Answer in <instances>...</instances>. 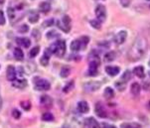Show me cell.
Returning a JSON list of instances; mask_svg holds the SVG:
<instances>
[{
	"label": "cell",
	"instance_id": "obj_1",
	"mask_svg": "<svg viewBox=\"0 0 150 128\" xmlns=\"http://www.w3.org/2000/svg\"><path fill=\"white\" fill-rule=\"evenodd\" d=\"M147 43L143 37H138L128 51V59L130 61H138L143 57L146 51Z\"/></svg>",
	"mask_w": 150,
	"mask_h": 128
},
{
	"label": "cell",
	"instance_id": "obj_2",
	"mask_svg": "<svg viewBox=\"0 0 150 128\" xmlns=\"http://www.w3.org/2000/svg\"><path fill=\"white\" fill-rule=\"evenodd\" d=\"M50 50L52 54H55L58 57L62 58L66 53V42L64 40H58L57 42L51 45Z\"/></svg>",
	"mask_w": 150,
	"mask_h": 128
},
{
	"label": "cell",
	"instance_id": "obj_3",
	"mask_svg": "<svg viewBox=\"0 0 150 128\" xmlns=\"http://www.w3.org/2000/svg\"><path fill=\"white\" fill-rule=\"evenodd\" d=\"M57 26L66 33H69L71 30V18L68 15L63 16V18L57 21Z\"/></svg>",
	"mask_w": 150,
	"mask_h": 128
},
{
	"label": "cell",
	"instance_id": "obj_4",
	"mask_svg": "<svg viewBox=\"0 0 150 128\" xmlns=\"http://www.w3.org/2000/svg\"><path fill=\"white\" fill-rule=\"evenodd\" d=\"M34 86L37 91H49L51 88V84L47 80L36 78L34 80Z\"/></svg>",
	"mask_w": 150,
	"mask_h": 128
},
{
	"label": "cell",
	"instance_id": "obj_5",
	"mask_svg": "<svg viewBox=\"0 0 150 128\" xmlns=\"http://www.w3.org/2000/svg\"><path fill=\"white\" fill-rule=\"evenodd\" d=\"M100 86H101V83H98V81H91L83 84V89H85L86 91H88V93H93V91H96L98 89H100Z\"/></svg>",
	"mask_w": 150,
	"mask_h": 128
},
{
	"label": "cell",
	"instance_id": "obj_6",
	"mask_svg": "<svg viewBox=\"0 0 150 128\" xmlns=\"http://www.w3.org/2000/svg\"><path fill=\"white\" fill-rule=\"evenodd\" d=\"M96 19L100 22H103L106 19V9L103 5H98L96 8Z\"/></svg>",
	"mask_w": 150,
	"mask_h": 128
},
{
	"label": "cell",
	"instance_id": "obj_7",
	"mask_svg": "<svg viewBox=\"0 0 150 128\" xmlns=\"http://www.w3.org/2000/svg\"><path fill=\"white\" fill-rule=\"evenodd\" d=\"M100 64V61H90L88 66V75L95 76L98 75V68Z\"/></svg>",
	"mask_w": 150,
	"mask_h": 128
},
{
	"label": "cell",
	"instance_id": "obj_8",
	"mask_svg": "<svg viewBox=\"0 0 150 128\" xmlns=\"http://www.w3.org/2000/svg\"><path fill=\"white\" fill-rule=\"evenodd\" d=\"M96 113L98 117H100V118H105V117L108 116V113H106L105 106H103L100 102H98V103L96 104Z\"/></svg>",
	"mask_w": 150,
	"mask_h": 128
},
{
	"label": "cell",
	"instance_id": "obj_9",
	"mask_svg": "<svg viewBox=\"0 0 150 128\" xmlns=\"http://www.w3.org/2000/svg\"><path fill=\"white\" fill-rule=\"evenodd\" d=\"M126 38H127V32L122 30V31H119L116 34V36L114 37V41H115V43L117 45H121L125 42Z\"/></svg>",
	"mask_w": 150,
	"mask_h": 128
},
{
	"label": "cell",
	"instance_id": "obj_10",
	"mask_svg": "<svg viewBox=\"0 0 150 128\" xmlns=\"http://www.w3.org/2000/svg\"><path fill=\"white\" fill-rule=\"evenodd\" d=\"M6 76H7V80L9 81H13L16 80V71H15V68L13 66H9L7 68Z\"/></svg>",
	"mask_w": 150,
	"mask_h": 128
},
{
	"label": "cell",
	"instance_id": "obj_11",
	"mask_svg": "<svg viewBox=\"0 0 150 128\" xmlns=\"http://www.w3.org/2000/svg\"><path fill=\"white\" fill-rule=\"evenodd\" d=\"M40 102H41V104L43 106L50 107V106H52V104H53V99H52V97H50L49 95H47V94H44V95H42L41 98H40Z\"/></svg>",
	"mask_w": 150,
	"mask_h": 128
},
{
	"label": "cell",
	"instance_id": "obj_12",
	"mask_svg": "<svg viewBox=\"0 0 150 128\" xmlns=\"http://www.w3.org/2000/svg\"><path fill=\"white\" fill-rule=\"evenodd\" d=\"M85 125L88 128H98V122L93 117H88L85 119Z\"/></svg>",
	"mask_w": 150,
	"mask_h": 128
},
{
	"label": "cell",
	"instance_id": "obj_13",
	"mask_svg": "<svg viewBox=\"0 0 150 128\" xmlns=\"http://www.w3.org/2000/svg\"><path fill=\"white\" fill-rule=\"evenodd\" d=\"M119 71H120V69L118 68V66H108L105 68V71L106 74H108V76H117L119 74Z\"/></svg>",
	"mask_w": 150,
	"mask_h": 128
},
{
	"label": "cell",
	"instance_id": "obj_14",
	"mask_svg": "<svg viewBox=\"0 0 150 128\" xmlns=\"http://www.w3.org/2000/svg\"><path fill=\"white\" fill-rule=\"evenodd\" d=\"M51 55H52V52H51L50 48L49 49H46L45 52H44V56L41 58V60H40V62L43 66H47L48 63H49V60H50V57Z\"/></svg>",
	"mask_w": 150,
	"mask_h": 128
},
{
	"label": "cell",
	"instance_id": "obj_15",
	"mask_svg": "<svg viewBox=\"0 0 150 128\" xmlns=\"http://www.w3.org/2000/svg\"><path fill=\"white\" fill-rule=\"evenodd\" d=\"M78 110L81 113H88L90 110V106H88V102L86 101H80L78 103Z\"/></svg>",
	"mask_w": 150,
	"mask_h": 128
},
{
	"label": "cell",
	"instance_id": "obj_16",
	"mask_svg": "<svg viewBox=\"0 0 150 128\" xmlns=\"http://www.w3.org/2000/svg\"><path fill=\"white\" fill-rule=\"evenodd\" d=\"M133 74L139 78H144V76H145V71H144V68L142 66H135L133 70Z\"/></svg>",
	"mask_w": 150,
	"mask_h": 128
},
{
	"label": "cell",
	"instance_id": "obj_17",
	"mask_svg": "<svg viewBox=\"0 0 150 128\" xmlns=\"http://www.w3.org/2000/svg\"><path fill=\"white\" fill-rule=\"evenodd\" d=\"M12 86L14 88H24L25 86H27V81L24 80V78H20V80H15L12 81Z\"/></svg>",
	"mask_w": 150,
	"mask_h": 128
},
{
	"label": "cell",
	"instance_id": "obj_18",
	"mask_svg": "<svg viewBox=\"0 0 150 128\" xmlns=\"http://www.w3.org/2000/svg\"><path fill=\"white\" fill-rule=\"evenodd\" d=\"M16 42L19 46L24 47V48H29L30 45H31V41L29 39H27V38H18V39L16 40Z\"/></svg>",
	"mask_w": 150,
	"mask_h": 128
},
{
	"label": "cell",
	"instance_id": "obj_19",
	"mask_svg": "<svg viewBox=\"0 0 150 128\" xmlns=\"http://www.w3.org/2000/svg\"><path fill=\"white\" fill-rule=\"evenodd\" d=\"M130 91H131V93L133 94V95H138V94L140 93V91H141V86H140V84H139L138 83H132Z\"/></svg>",
	"mask_w": 150,
	"mask_h": 128
},
{
	"label": "cell",
	"instance_id": "obj_20",
	"mask_svg": "<svg viewBox=\"0 0 150 128\" xmlns=\"http://www.w3.org/2000/svg\"><path fill=\"white\" fill-rule=\"evenodd\" d=\"M82 49V45H81V42L80 40H75L71 43V50L74 51V52H78Z\"/></svg>",
	"mask_w": 150,
	"mask_h": 128
},
{
	"label": "cell",
	"instance_id": "obj_21",
	"mask_svg": "<svg viewBox=\"0 0 150 128\" xmlns=\"http://www.w3.org/2000/svg\"><path fill=\"white\" fill-rule=\"evenodd\" d=\"M28 19H29L30 23H37L38 20H39V14H38V12L36 11H31L29 13Z\"/></svg>",
	"mask_w": 150,
	"mask_h": 128
},
{
	"label": "cell",
	"instance_id": "obj_22",
	"mask_svg": "<svg viewBox=\"0 0 150 128\" xmlns=\"http://www.w3.org/2000/svg\"><path fill=\"white\" fill-rule=\"evenodd\" d=\"M39 8H40V11L43 12V13H48L51 10V5L50 3H48V2H42V3H40L39 5Z\"/></svg>",
	"mask_w": 150,
	"mask_h": 128
},
{
	"label": "cell",
	"instance_id": "obj_23",
	"mask_svg": "<svg viewBox=\"0 0 150 128\" xmlns=\"http://www.w3.org/2000/svg\"><path fill=\"white\" fill-rule=\"evenodd\" d=\"M121 128H142L140 124L136 123V122H124L121 124Z\"/></svg>",
	"mask_w": 150,
	"mask_h": 128
},
{
	"label": "cell",
	"instance_id": "obj_24",
	"mask_svg": "<svg viewBox=\"0 0 150 128\" xmlns=\"http://www.w3.org/2000/svg\"><path fill=\"white\" fill-rule=\"evenodd\" d=\"M115 58H116V54L115 52H108V54H105V61L106 63H110V62H112V61L115 60Z\"/></svg>",
	"mask_w": 150,
	"mask_h": 128
},
{
	"label": "cell",
	"instance_id": "obj_25",
	"mask_svg": "<svg viewBox=\"0 0 150 128\" xmlns=\"http://www.w3.org/2000/svg\"><path fill=\"white\" fill-rule=\"evenodd\" d=\"M14 57L18 61H22L24 59V54H23L22 50L20 48H16L14 50Z\"/></svg>",
	"mask_w": 150,
	"mask_h": 128
},
{
	"label": "cell",
	"instance_id": "obj_26",
	"mask_svg": "<svg viewBox=\"0 0 150 128\" xmlns=\"http://www.w3.org/2000/svg\"><path fill=\"white\" fill-rule=\"evenodd\" d=\"M70 74H71L70 66H63L62 70H61L60 75H61V76H62V78H67V76H69V75H70Z\"/></svg>",
	"mask_w": 150,
	"mask_h": 128
},
{
	"label": "cell",
	"instance_id": "obj_27",
	"mask_svg": "<svg viewBox=\"0 0 150 128\" xmlns=\"http://www.w3.org/2000/svg\"><path fill=\"white\" fill-rule=\"evenodd\" d=\"M103 94H105V98L110 99V98H112V97L114 96V91H113V89L111 88H106L105 89V93H103Z\"/></svg>",
	"mask_w": 150,
	"mask_h": 128
},
{
	"label": "cell",
	"instance_id": "obj_28",
	"mask_svg": "<svg viewBox=\"0 0 150 128\" xmlns=\"http://www.w3.org/2000/svg\"><path fill=\"white\" fill-rule=\"evenodd\" d=\"M131 76H132V73L130 71L127 70L123 73L122 76H121V81H124V83H127L129 80H131Z\"/></svg>",
	"mask_w": 150,
	"mask_h": 128
},
{
	"label": "cell",
	"instance_id": "obj_29",
	"mask_svg": "<svg viewBox=\"0 0 150 128\" xmlns=\"http://www.w3.org/2000/svg\"><path fill=\"white\" fill-rule=\"evenodd\" d=\"M80 42H81V45H82V49H85L86 47V45L88 44V42H90V38L88 37V36H83L82 38H80Z\"/></svg>",
	"mask_w": 150,
	"mask_h": 128
},
{
	"label": "cell",
	"instance_id": "obj_30",
	"mask_svg": "<svg viewBox=\"0 0 150 128\" xmlns=\"http://www.w3.org/2000/svg\"><path fill=\"white\" fill-rule=\"evenodd\" d=\"M7 12H8V16H9L10 21L14 22V19H15V17H16V14H15V9L13 8V7H9L8 10H7Z\"/></svg>",
	"mask_w": 150,
	"mask_h": 128
},
{
	"label": "cell",
	"instance_id": "obj_31",
	"mask_svg": "<svg viewBox=\"0 0 150 128\" xmlns=\"http://www.w3.org/2000/svg\"><path fill=\"white\" fill-rule=\"evenodd\" d=\"M42 119L44 120V121H53V120H54V116H53V114L50 113V112H45V113L42 115Z\"/></svg>",
	"mask_w": 150,
	"mask_h": 128
},
{
	"label": "cell",
	"instance_id": "obj_32",
	"mask_svg": "<svg viewBox=\"0 0 150 128\" xmlns=\"http://www.w3.org/2000/svg\"><path fill=\"white\" fill-rule=\"evenodd\" d=\"M74 86H75V83H74L73 81H70V83H67L65 86V88H64V89H63V91H64V93H69V91H71L74 88Z\"/></svg>",
	"mask_w": 150,
	"mask_h": 128
},
{
	"label": "cell",
	"instance_id": "obj_33",
	"mask_svg": "<svg viewBox=\"0 0 150 128\" xmlns=\"http://www.w3.org/2000/svg\"><path fill=\"white\" fill-rule=\"evenodd\" d=\"M91 27H93L95 29H100V27H101V24L100 23L101 22H100L98 21V19H96V20H91Z\"/></svg>",
	"mask_w": 150,
	"mask_h": 128
},
{
	"label": "cell",
	"instance_id": "obj_34",
	"mask_svg": "<svg viewBox=\"0 0 150 128\" xmlns=\"http://www.w3.org/2000/svg\"><path fill=\"white\" fill-rule=\"evenodd\" d=\"M60 36V34L57 31H50L49 33H47V38L48 39H55V38H58Z\"/></svg>",
	"mask_w": 150,
	"mask_h": 128
},
{
	"label": "cell",
	"instance_id": "obj_35",
	"mask_svg": "<svg viewBox=\"0 0 150 128\" xmlns=\"http://www.w3.org/2000/svg\"><path fill=\"white\" fill-rule=\"evenodd\" d=\"M39 52H40V47H34L31 51H30V57L35 58L38 54H39Z\"/></svg>",
	"mask_w": 150,
	"mask_h": 128
},
{
	"label": "cell",
	"instance_id": "obj_36",
	"mask_svg": "<svg viewBox=\"0 0 150 128\" xmlns=\"http://www.w3.org/2000/svg\"><path fill=\"white\" fill-rule=\"evenodd\" d=\"M115 86L117 88L118 91H122L125 89V83L122 81H117V83H115Z\"/></svg>",
	"mask_w": 150,
	"mask_h": 128
},
{
	"label": "cell",
	"instance_id": "obj_37",
	"mask_svg": "<svg viewBox=\"0 0 150 128\" xmlns=\"http://www.w3.org/2000/svg\"><path fill=\"white\" fill-rule=\"evenodd\" d=\"M21 106L23 109H25V110H29V109L31 108V103H30L29 101H22Z\"/></svg>",
	"mask_w": 150,
	"mask_h": 128
},
{
	"label": "cell",
	"instance_id": "obj_38",
	"mask_svg": "<svg viewBox=\"0 0 150 128\" xmlns=\"http://www.w3.org/2000/svg\"><path fill=\"white\" fill-rule=\"evenodd\" d=\"M12 116H13L15 119H19L20 117H21V112L19 110H17V109H13V111H12Z\"/></svg>",
	"mask_w": 150,
	"mask_h": 128
},
{
	"label": "cell",
	"instance_id": "obj_39",
	"mask_svg": "<svg viewBox=\"0 0 150 128\" xmlns=\"http://www.w3.org/2000/svg\"><path fill=\"white\" fill-rule=\"evenodd\" d=\"M53 24H54V20H53V19H49V20H47V21H45L44 23H43V27H44V28L50 27V26H52Z\"/></svg>",
	"mask_w": 150,
	"mask_h": 128
},
{
	"label": "cell",
	"instance_id": "obj_40",
	"mask_svg": "<svg viewBox=\"0 0 150 128\" xmlns=\"http://www.w3.org/2000/svg\"><path fill=\"white\" fill-rule=\"evenodd\" d=\"M28 30H29V27H28V25H26V24L22 25V26H20V28H19L20 33H26Z\"/></svg>",
	"mask_w": 150,
	"mask_h": 128
},
{
	"label": "cell",
	"instance_id": "obj_41",
	"mask_svg": "<svg viewBox=\"0 0 150 128\" xmlns=\"http://www.w3.org/2000/svg\"><path fill=\"white\" fill-rule=\"evenodd\" d=\"M98 128H116L114 125H109L108 123H101L98 125Z\"/></svg>",
	"mask_w": 150,
	"mask_h": 128
},
{
	"label": "cell",
	"instance_id": "obj_42",
	"mask_svg": "<svg viewBox=\"0 0 150 128\" xmlns=\"http://www.w3.org/2000/svg\"><path fill=\"white\" fill-rule=\"evenodd\" d=\"M5 24V17L2 11H0V25H4Z\"/></svg>",
	"mask_w": 150,
	"mask_h": 128
},
{
	"label": "cell",
	"instance_id": "obj_43",
	"mask_svg": "<svg viewBox=\"0 0 150 128\" xmlns=\"http://www.w3.org/2000/svg\"><path fill=\"white\" fill-rule=\"evenodd\" d=\"M32 36L34 38H36V39L38 40L39 39V37H40V33H39V31H38V30H34V31H33V33H32Z\"/></svg>",
	"mask_w": 150,
	"mask_h": 128
},
{
	"label": "cell",
	"instance_id": "obj_44",
	"mask_svg": "<svg viewBox=\"0 0 150 128\" xmlns=\"http://www.w3.org/2000/svg\"><path fill=\"white\" fill-rule=\"evenodd\" d=\"M120 3H121L122 6L127 7L129 5V3H130V1H129V0H120Z\"/></svg>",
	"mask_w": 150,
	"mask_h": 128
},
{
	"label": "cell",
	"instance_id": "obj_45",
	"mask_svg": "<svg viewBox=\"0 0 150 128\" xmlns=\"http://www.w3.org/2000/svg\"><path fill=\"white\" fill-rule=\"evenodd\" d=\"M1 106H2V98H1V96H0V108H1Z\"/></svg>",
	"mask_w": 150,
	"mask_h": 128
},
{
	"label": "cell",
	"instance_id": "obj_46",
	"mask_svg": "<svg viewBox=\"0 0 150 128\" xmlns=\"http://www.w3.org/2000/svg\"><path fill=\"white\" fill-rule=\"evenodd\" d=\"M4 1H5V0H0V4H3Z\"/></svg>",
	"mask_w": 150,
	"mask_h": 128
},
{
	"label": "cell",
	"instance_id": "obj_47",
	"mask_svg": "<svg viewBox=\"0 0 150 128\" xmlns=\"http://www.w3.org/2000/svg\"><path fill=\"white\" fill-rule=\"evenodd\" d=\"M148 75H149V76H150V71H149V73H148Z\"/></svg>",
	"mask_w": 150,
	"mask_h": 128
},
{
	"label": "cell",
	"instance_id": "obj_48",
	"mask_svg": "<svg viewBox=\"0 0 150 128\" xmlns=\"http://www.w3.org/2000/svg\"><path fill=\"white\" fill-rule=\"evenodd\" d=\"M149 66H150V61H149Z\"/></svg>",
	"mask_w": 150,
	"mask_h": 128
},
{
	"label": "cell",
	"instance_id": "obj_49",
	"mask_svg": "<svg viewBox=\"0 0 150 128\" xmlns=\"http://www.w3.org/2000/svg\"><path fill=\"white\" fill-rule=\"evenodd\" d=\"M147 1H150V0H147Z\"/></svg>",
	"mask_w": 150,
	"mask_h": 128
}]
</instances>
